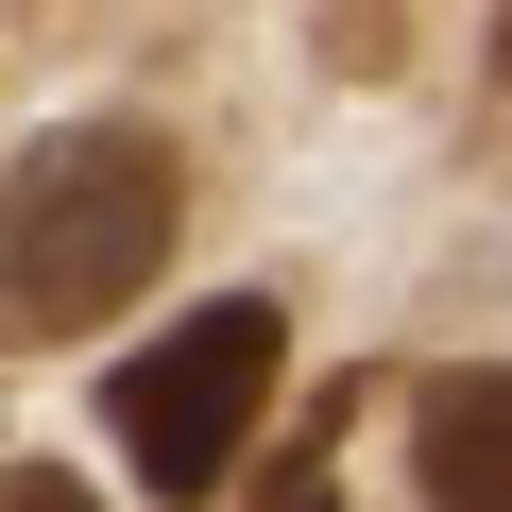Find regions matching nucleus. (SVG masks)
<instances>
[{
    "label": "nucleus",
    "instance_id": "nucleus-4",
    "mask_svg": "<svg viewBox=\"0 0 512 512\" xmlns=\"http://www.w3.org/2000/svg\"><path fill=\"white\" fill-rule=\"evenodd\" d=\"M256 512H325V444H291V461H274V495H256Z\"/></svg>",
    "mask_w": 512,
    "mask_h": 512
},
{
    "label": "nucleus",
    "instance_id": "nucleus-3",
    "mask_svg": "<svg viewBox=\"0 0 512 512\" xmlns=\"http://www.w3.org/2000/svg\"><path fill=\"white\" fill-rule=\"evenodd\" d=\"M410 478L427 512H512V359H461L410 393Z\"/></svg>",
    "mask_w": 512,
    "mask_h": 512
},
{
    "label": "nucleus",
    "instance_id": "nucleus-5",
    "mask_svg": "<svg viewBox=\"0 0 512 512\" xmlns=\"http://www.w3.org/2000/svg\"><path fill=\"white\" fill-rule=\"evenodd\" d=\"M0 512H103L86 478H0Z\"/></svg>",
    "mask_w": 512,
    "mask_h": 512
},
{
    "label": "nucleus",
    "instance_id": "nucleus-1",
    "mask_svg": "<svg viewBox=\"0 0 512 512\" xmlns=\"http://www.w3.org/2000/svg\"><path fill=\"white\" fill-rule=\"evenodd\" d=\"M171 222H188L171 137H137V120L35 137L0 171V342H86L103 308H137L171 274Z\"/></svg>",
    "mask_w": 512,
    "mask_h": 512
},
{
    "label": "nucleus",
    "instance_id": "nucleus-6",
    "mask_svg": "<svg viewBox=\"0 0 512 512\" xmlns=\"http://www.w3.org/2000/svg\"><path fill=\"white\" fill-rule=\"evenodd\" d=\"M495 103H512V0H495Z\"/></svg>",
    "mask_w": 512,
    "mask_h": 512
},
{
    "label": "nucleus",
    "instance_id": "nucleus-2",
    "mask_svg": "<svg viewBox=\"0 0 512 512\" xmlns=\"http://www.w3.org/2000/svg\"><path fill=\"white\" fill-rule=\"evenodd\" d=\"M274 376H291V308H274V291H222V308H188L171 342H137V359L103 376V444L137 461V495L205 512V495L239 478L256 410H274Z\"/></svg>",
    "mask_w": 512,
    "mask_h": 512
}]
</instances>
